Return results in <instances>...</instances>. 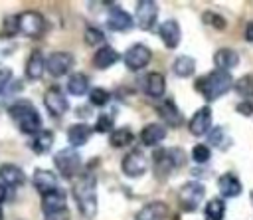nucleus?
<instances>
[{
	"instance_id": "6ab92c4d",
	"label": "nucleus",
	"mask_w": 253,
	"mask_h": 220,
	"mask_svg": "<svg viewBox=\"0 0 253 220\" xmlns=\"http://www.w3.org/2000/svg\"><path fill=\"white\" fill-rule=\"evenodd\" d=\"M156 113L160 115V119H162L168 127H180V125L184 123L182 111H180V109L174 105V101H170V99L158 103V105H156Z\"/></svg>"
},
{
	"instance_id": "c9c22d12",
	"label": "nucleus",
	"mask_w": 253,
	"mask_h": 220,
	"mask_svg": "<svg viewBox=\"0 0 253 220\" xmlns=\"http://www.w3.org/2000/svg\"><path fill=\"white\" fill-rule=\"evenodd\" d=\"M85 42H87V46H103L105 44L103 30H99L95 26H87L85 28Z\"/></svg>"
},
{
	"instance_id": "5701e85b",
	"label": "nucleus",
	"mask_w": 253,
	"mask_h": 220,
	"mask_svg": "<svg viewBox=\"0 0 253 220\" xmlns=\"http://www.w3.org/2000/svg\"><path fill=\"white\" fill-rule=\"evenodd\" d=\"M213 63H215V69L219 71H231L239 63V55L231 48H221L213 54Z\"/></svg>"
},
{
	"instance_id": "a18cd8bd",
	"label": "nucleus",
	"mask_w": 253,
	"mask_h": 220,
	"mask_svg": "<svg viewBox=\"0 0 253 220\" xmlns=\"http://www.w3.org/2000/svg\"><path fill=\"white\" fill-rule=\"evenodd\" d=\"M251 204H253V192H251Z\"/></svg>"
},
{
	"instance_id": "39448f33",
	"label": "nucleus",
	"mask_w": 253,
	"mask_h": 220,
	"mask_svg": "<svg viewBox=\"0 0 253 220\" xmlns=\"http://www.w3.org/2000/svg\"><path fill=\"white\" fill-rule=\"evenodd\" d=\"M180 208L184 212H192L198 208V204L204 200L206 196V186L200 180H190L186 184H182L180 188Z\"/></svg>"
},
{
	"instance_id": "ddd939ff",
	"label": "nucleus",
	"mask_w": 253,
	"mask_h": 220,
	"mask_svg": "<svg viewBox=\"0 0 253 220\" xmlns=\"http://www.w3.org/2000/svg\"><path fill=\"white\" fill-rule=\"evenodd\" d=\"M65 206H67V198H65V192L59 188L42 196V210L47 216H57L59 212L65 210Z\"/></svg>"
},
{
	"instance_id": "c85d7f7f",
	"label": "nucleus",
	"mask_w": 253,
	"mask_h": 220,
	"mask_svg": "<svg viewBox=\"0 0 253 220\" xmlns=\"http://www.w3.org/2000/svg\"><path fill=\"white\" fill-rule=\"evenodd\" d=\"M51 145H53V133L47 131V129H42L40 133H36L34 139H32V143H30L32 151L38 153V155L47 153V151L51 149Z\"/></svg>"
},
{
	"instance_id": "2f4dec72",
	"label": "nucleus",
	"mask_w": 253,
	"mask_h": 220,
	"mask_svg": "<svg viewBox=\"0 0 253 220\" xmlns=\"http://www.w3.org/2000/svg\"><path fill=\"white\" fill-rule=\"evenodd\" d=\"M204 214L208 220H221L225 214V202L223 198H211L210 202H206Z\"/></svg>"
},
{
	"instance_id": "f3484780",
	"label": "nucleus",
	"mask_w": 253,
	"mask_h": 220,
	"mask_svg": "<svg viewBox=\"0 0 253 220\" xmlns=\"http://www.w3.org/2000/svg\"><path fill=\"white\" fill-rule=\"evenodd\" d=\"M158 36H160V40L164 42V46H166L168 50L178 48V44H180V40H182L180 24H178L176 20H166V22H162L160 28H158Z\"/></svg>"
},
{
	"instance_id": "4468645a",
	"label": "nucleus",
	"mask_w": 253,
	"mask_h": 220,
	"mask_svg": "<svg viewBox=\"0 0 253 220\" xmlns=\"http://www.w3.org/2000/svg\"><path fill=\"white\" fill-rule=\"evenodd\" d=\"M188 129H190V133L196 135V137H202V135L210 133V129H211V109H210V107L198 109V111L192 115V119L188 121Z\"/></svg>"
},
{
	"instance_id": "393cba45",
	"label": "nucleus",
	"mask_w": 253,
	"mask_h": 220,
	"mask_svg": "<svg viewBox=\"0 0 253 220\" xmlns=\"http://www.w3.org/2000/svg\"><path fill=\"white\" fill-rule=\"evenodd\" d=\"M166 139V127L162 123H150L140 131V141L146 147H156Z\"/></svg>"
},
{
	"instance_id": "cd10ccee",
	"label": "nucleus",
	"mask_w": 253,
	"mask_h": 220,
	"mask_svg": "<svg viewBox=\"0 0 253 220\" xmlns=\"http://www.w3.org/2000/svg\"><path fill=\"white\" fill-rule=\"evenodd\" d=\"M67 91H69L71 95H75V97L85 95V93L89 91V77H87L85 73H81V71L71 73V75L67 77Z\"/></svg>"
},
{
	"instance_id": "7c9ffc66",
	"label": "nucleus",
	"mask_w": 253,
	"mask_h": 220,
	"mask_svg": "<svg viewBox=\"0 0 253 220\" xmlns=\"http://www.w3.org/2000/svg\"><path fill=\"white\" fill-rule=\"evenodd\" d=\"M210 143L215 149L225 151L231 145V137H229V133H227L225 127H213V129H210Z\"/></svg>"
},
{
	"instance_id": "412c9836",
	"label": "nucleus",
	"mask_w": 253,
	"mask_h": 220,
	"mask_svg": "<svg viewBox=\"0 0 253 220\" xmlns=\"http://www.w3.org/2000/svg\"><path fill=\"white\" fill-rule=\"evenodd\" d=\"M168 216V204L162 200H154L144 204L138 212H136V220H164Z\"/></svg>"
},
{
	"instance_id": "a211bd4d",
	"label": "nucleus",
	"mask_w": 253,
	"mask_h": 220,
	"mask_svg": "<svg viewBox=\"0 0 253 220\" xmlns=\"http://www.w3.org/2000/svg\"><path fill=\"white\" fill-rule=\"evenodd\" d=\"M142 89H144V93H146L148 97L160 99V97L164 95V91H166V79H164V75H162L160 71H150V73H146L144 79H142Z\"/></svg>"
},
{
	"instance_id": "f8f14e48",
	"label": "nucleus",
	"mask_w": 253,
	"mask_h": 220,
	"mask_svg": "<svg viewBox=\"0 0 253 220\" xmlns=\"http://www.w3.org/2000/svg\"><path fill=\"white\" fill-rule=\"evenodd\" d=\"M176 166V161L170 153V149H158L154 155H152V168H154V176L164 180L166 176H170V172L174 170Z\"/></svg>"
},
{
	"instance_id": "49530a36",
	"label": "nucleus",
	"mask_w": 253,
	"mask_h": 220,
	"mask_svg": "<svg viewBox=\"0 0 253 220\" xmlns=\"http://www.w3.org/2000/svg\"><path fill=\"white\" fill-rule=\"evenodd\" d=\"M16 220H22V218H16Z\"/></svg>"
},
{
	"instance_id": "4be33fe9",
	"label": "nucleus",
	"mask_w": 253,
	"mask_h": 220,
	"mask_svg": "<svg viewBox=\"0 0 253 220\" xmlns=\"http://www.w3.org/2000/svg\"><path fill=\"white\" fill-rule=\"evenodd\" d=\"M217 188H219V194H221L223 198H235V196H239L241 190H243L241 180H239L235 174H231V172H225V174H221V176L217 178Z\"/></svg>"
},
{
	"instance_id": "f257e3e1",
	"label": "nucleus",
	"mask_w": 253,
	"mask_h": 220,
	"mask_svg": "<svg viewBox=\"0 0 253 220\" xmlns=\"http://www.w3.org/2000/svg\"><path fill=\"white\" fill-rule=\"evenodd\" d=\"M71 192H73V198H75V204H77L81 216L87 220L95 218V214H97V180H95V176L91 172L81 174L75 180Z\"/></svg>"
},
{
	"instance_id": "1a4fd4ad",
	"label": "nucleus",
	"mask_w": 253,
	"mask_h": 220,
	"mask_svg": "<svg viewBox=\"0 0 253 220\" xmlns=\"http://www.w3.org/2000/svg\"><path fill=\"white\" fill-rule=\"evenodd\" d=\"M134 20L140 30L154 28V24L158 20V4L152 0H140L134 8Z\"/></svg>"
},
{
	"instance_id": "72a5a7b5",
	"label": "nucleus",
	"mask_w": 253,
	"mask_h": 220,
	"mask_svg": "<svg viewBox=\"0 0 253 220\" xmlns=\"http://www.w3.org/2000/svg\"><path fill=\"white\" fill-rule=\"evenodd\" d=\"M233 89L245 97V101H249L253 97V73H245L243 77H239L237 81H233Z\"/></svg>"
},
{
	"instance_id": "423d86ee",
	"label": "nucleus",
	"mask_w": 253,
	"mask_h": 220,
	"mask_svg": "<svg viewBox=\"0 0 253 220\" xmlns=\"http://www.w3.org/2000/svg\"><path fill=\"white\" fill-rule=\"evenodd\" d=\"M152 59V52L150 48H146L144 44H134L130 46L125 54H123V61L130 71H140L144 69Z\"/></svg>"
},
{
	"instance_id": "a19ab883",
	"label": "nucleus",
	"mask_w": 253,
	"mask_h": 220,
	"mask_svg": "<svg viewBox=\"0 0 253 220\" xmlns=\"http://www.w3.org/2000/svg\"><path fill=\"white\" fill-rule=\"evenodd\" d=\"M235 109H237V113H241L245 117H251L253 115V103L251 101H239Z\"/></svg>"
},
{
	"instance_id": "20e7f679",
	"label": "nucleus",
	"mask_w": 253,
	"mask_h": 220,
	"mask_svg": "<svg viewBox=\"0 0 253 220\" xmlns=\"http://www.w3.org/2000/svg\"><path fill=\"white\" fill-rule=\"evenodd\" d=\"M53 165L63 178H73L81 168V157L73 149H61L53 157Z\"/></svg>"
},
{
	"instance_id": "4c0bfd02",
	"label": "nucleus",
	"mask_w": 253,
	"mask_h": 220,
	"mask_svg": "<svg viewBox=\"0 0 253 220\" xmlns=\"http://www.w3.org/2000/svg\"><path fill=\"white\" fill-rule=\"evenodd\" d=\"M204 22L210 24V26H213L215 30H225V26H227L225 18L219 16L217 12H211V10H206V12H204Z\"/></svg>"
},
{
	"instance_id": "6e6552de",
	"label": "nucleus",
	"mask_w": 253,
	"mask_h": 220,
	"mask_svg": "<svg viewBox=\"0 0 253 220\" xmlns=\"http://www.w3.org/2000/svg\"><path fill=\"white\" fill-rule=\"evenodd\" d=\"M43 18L36 10H26L18 14V30L28 38H38L43 32Z\"/></svg>"
},
{
	"instance_id": "2eb2a0df",
	"label": "nucleus",
	"mask_w": 253,
	"mask_h": 220,
	"mask_svg": "<svg viewBox=\"0 0 253 220\" xmlns=\"http://www.w3.org/2000/svg\"><path fill=\"white\" fill-rule=\"evenodd\" d=\"M32 182L36 186V190L43 196L51 190H57L59 188V182H57V176L55 172L47 170V168H36L34 170V176H32Z\"/></svg>"
},
{
	"instance_id": "aec40b11",
	"label": "nucleus",
	"mask_w": 253,
	"mask_h": 220,
	"mask_svg": "<svg viewBox=\"0 0 253 220\" xmlns=\"http://www.w3.org/2000/svg\"><path fill=\"white\" fill-rule=\"evenodd\" d=\"M0 182L4 186H12V188H18L26 182V174L24 170L18 166V165H12V163H4L0 166Z\"/></svg>"
},
{
	"instance_id": "bb28decb",
	"label": "nucleus",
	"mask_w": 253,
	"mask_h": 220,
	"mask_svg": "<svg viewBox=\"0 0 253 220\" xmlns=\"http://www.w3.org/2000/svg\"><path fill=\"white\" fill-rule=\"evenodd\" d=\"M91 135H93V129L89 125H85V123H75V125H71L67 129V141H69L71 147H83V145H87L89 139H91Z\"/></svg>"
},
{
	"instance_id": "c756f323",
	"label": "nucleus",
	"mask_w": 253,
	"mask_h": 220,
	"mask_svg": "<svg viewBox=\"0 0 253 220\" xmlns=\"http://www.w3.org/2000/svg\"><path fill=\"white\" fill-rule=\"evenodd\" d=\"M172 69L178 77H190L196 71V61L192 55H178L172 63Z\"/></svg>"
},
{
	"instance_id": "a878e982",
	"label": "nucleus",
	"mask_w": 253,
	"mask_h": 220,
	"mask_svg": "<svg viewBox=\"0 0 253 220\" xmlns=\"http://www.w3.org/2000/svg\"><path fill=\"white\" fill-rule=\"evenodd\" d=\"M119 52L115 50V48H111V46H101L97 52H95V55H93V67H97V69H109L111 65H115L117 61H119Z\"/></svg>"
},
{
	"instance_id": "9b49d317",
	"label": "nucleus",
	"mask_w": 253,
	"mask_h": 220,
	"mask_svg": "<svg viewBox=\"0 0 253 220\" xmlns=\"http://www.w3.org/2000/svg\"><path fill=\"white\" fill-rule=\"evenodd\" d=\"M43 105L47 109V113L51 117H61L67 113L69 109V103H67V97L57 89V87H49L45 93H43Z\"/></svg>"
},
{
	"instance_id": "b1692460",
	"label": "nucleus",
	"mask_w": 253,
	"mask_h": 220,
	"mask_svg": "<svg viewBox=\"0 0 253 220\" xmlns=\"http://www.w3.org/2000/svg\"><path fill=\"white\" fill-rule=\"evenodd\" d=\"M43 69H45V57L40 50H34L26 61V77L30 81H38L43 75Z\"/></svg>"
},
{
	"instance_id": "c03bdc74",
	"label": "nucleus",
	"mask_w": 253,
	"mask_h": 220,
	"mask_svg": "<svg viewBox=\"0 0 253 220\" xmlns=\"http://www.w3.org/2000/svg\"><path fill=\"white\" fill-rule=\"evenodd\" d=\"M4 198H6V186L0 182V204L4 202Z\"/></svg>"
},
{
	"instance_id": "ea45409f",
	"label": "nucleus",
	"mask_w": 253,
	"mask_h": 220,
	"mask_svg": "<svg viewBox=\"0 0 253 220\" xmlns=\"http://www.w3.org/2000/svg\"><path fill=\"white\" fill-rule=\"evenodd\" d=\"M95 131L97 133H113V117L111 115H107V113H103V115H99L97 117V123H95Z\"/></svg>"
},
{
	"instance_id": "dca6fc26",
	"label": "nucleus",
	"mask_w": 253,
	"mask_h": 220,
	"mask_svg": "<svg viewBox=\"0 0 253 220\" xmlns=\"http://www.w3.org/2000/svg\"><path fill=\"white\" fill-rule=\"evenodd\" d=\"M132 24H134V20H132V16L126 10H123L121 6H111L109 16H107V26L111 30H115V32H126V30L132 28Z\"/></svg>"
},
{
	"instance_id": "7ed1b4c3",
	"label": "nucleus",
	"mask_w": 253,
	"mask_h": 220,
	"mask_svg": "<svg viewBox=\"0 0 253 220\" xmlns=\"http://www.w3.org/2000/svg\"><path fill=\"white\" fill-rule=\"evenodd\" d=\"M10 117L18 123V129L26 135H36L42 131V115L36 111V107L30 101H16L8 107Z\"/></svg>"
},
{
	"instance_id": "37998d69",
	"label": "nucleus",
	"mask_w": 253,
	"mask_h": 220,
	"mask_svg": "<svg viewBox=\"0 0 253 220\" xmlns=\"http://www.w3.org/2000/svg\"><path fill=\"white\" fill-rule=\"evenodd\" d=\"M245 40L247 42H253V22H249L245 26Z\"/></svg>"
},
{
	"instance_id": "f704fd0d",
	"label": "nucleus",
	"mask_w": 253,
	"mask_h": 220,
	"mask_svg": "<svg viewBox=\"0 0 253 220\" xmlns=\"http://www.w3.org/2000/svg\"><path fill=\"white\" fill-rule=\"evenodd\" d=\"M109 99H111V93H109L107 89H103V87H93V89H89V101H91V105L105 107V105L109 103Z\"/></svg>"
},
{
	"instance_id": "58836bf2",
	"label": "nucleus",
	"mask_w": 253,
	"mask_h": 220,
	"mask_svg": "<svg viewBox=\"0 0 253 220\" xmlns=\"http://www.w3.org/2000/svg\"><path fill=\"white\" fill-rule=\"evenodd\" d=\"M210 157H211V151H210L208 145H196V147L192 149V159H194V163H198V165L208 163Z\"/></svg>"
},
{
	"instance_id": "9d476101",
	"label": "nucleus",
	"mask_w": 253,
	"mask_h": 220,
	"mask_svg": "<svg viewBox=\"0 0 253 220\" xmlns=\"http://www.w3.org/2000/svg\"><path fill=\"white\" fill-rule=\"evenodd\" d=\"M73 55L69 52H53L45 57V69L49 75L53 77H61L65 75L71 67H73Z\"/></svg>"
},
{
	"instance_id": "0eeeda50",
	"label": "nucleus",
	"mask_w": 253,
	"mask_h": 220,
	"mask_svg": "<svg viewBox=\"0 0 253 220\" xmlns=\"http://www.w3.org/2000/svg\"><path fill=\"white\" fill-rule=\"evenodd\" d=\"M121 168H123V174H125V176H128V178H138V176H142V174L146 172V168H148V159H146V155H144L142 151L134 149V151H130L128 155H125V159H123V163H121Z\"/></svg>"
},
{
	"instance_id": "e433bc0d",
	"label": "nucleus",
	"mask_w": 253,
	"mask_h": 220,
	"mask_svg": "<svg viewBox=\"0 0 253 220\" xmlns=\"http://www.w3.org/2000/svg\"><path fill=\"white\" fill-rule=\"evenodd\" d=\"M18 16H6L4 18V24H2V32L0 36L2 38H14L18 34Z\"/></svg>"
},
{
	"instance_id": "f03ea898",
	"label": "nucleus",
	"mask_w": 253,
	"mask_h": 220,
	"mask_svg": "<svg viewBox=\"0 0 253 220\" xmlns=\"http://www.w3.org/2000/svg\"><path fill=\"white\" fill-rule=\"evenodd\" d=\"M196 91L206 99V101H215L219 99L223 93H227L233 87V77L229 71H219L213 69L206 75H200L194 83Z\"/></svg>"
},
{
	"instance_id": "473e14b6",
	"label": "nucleus",
	"mask_w": 253,
	"mask_h": 220,
	"mask_svg": "<svg viewBox=\"0 0 253 220\" xmlns=\"http://www.w3.org/2000/svg\"><path fill=\"white\" fill-rule=\"evenodd\" d=\"M132 141H134V135H132V131L126 129V127H121V129L113 131V133H111V139H109V143H111L113 147H117V149H123V147H126V145H130Z\"/></svg>"
},
{
	"instance_id": "79ce46f5",
	"label": "nucleus",
	"mask_w": 253,
	"mask_h": 220,
	"mask_svg": "<svg viewBox=\"0 0 253 220\" xmlns=\"http://www.w3.org/2000/svg\"><path fill=\"white\" fill-rule=\"evenodd\" d=\"M10 79H12V69L0 63V89H4Z\"/></svg>"
}]
</instances>
